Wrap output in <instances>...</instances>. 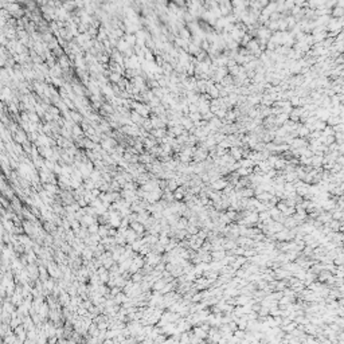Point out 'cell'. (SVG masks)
Returning a JSON list of instances; mask_svg holds the SVG:
<instances>
[{
	"instance_id": "7a4b0ae2",
	"label": "cell",
	"mask_w": 344,
	"mask_h": 344,
	"mask_svg": "<svg viewBox=\"0 0 344 344\" xmlns=\"http://www.w3.org/2000/svg\"><path fill=\"white\" fill-rule=\"evenodd\" d=\"M192 333L195 335L196 337H199V339H204V337L207 336V333L204 332V331H203L202 328H200V327H195V328H194V332H192Z\"/></svg>"
},
{
	"instance_id": "277c9868",
	"label": "cell",
	"mask_w": 344,
	"mask_h": 344,
	"mask_svg": "<svg viewBox=\"0 0 344 344\" xmlns=\"http://www.w3.org/2000/svg\"><path fill=\"white\" fill-rule=\"evenodd\" d=\"M212 257H214V260L215 261H219V260H222L223 257H225V252H223V250H218V252H215L212 254Z\"/></svg>"
},
{
	"instance_id": "3957f363",
	"label": "cell",
	"mask_w": 344,
	"mask_h": 344,
	"mask_svg": "<svg viewBox=\"0 0 344 344\" xmlns=\"http://www.w3.org/2000/svg\"><path fill=\"white\" fill-rule=\"evenodd\" d=\"M245 331H241V329H237V331H234V335L233 336L235 337V339H238V340H245Z\"/></svg>"
},
{
	"instance_id": "6da1fadb",
	"label": "cell",
	"mask_w": 344,
	"mask_h": 344,
	"mask_svg": "<svg viewBox=\"0 0 344 344\" xmlns=\"http://www.w3.org/2000/svg\"><path fill=\"white\" fill-rule=\"evenodd\" d=\"M297 323H289V324H287V325H282V328H281V331H282V332H287V333H290L292 332V331H294L297 328Z\"/></svg>"
},
{
	"instance_id": "5b68a950",
	"label": "cell",
	"mask_w": 344,
	"mask_h": 344,
	"mask_svg": "<svg viewBox=\"0 0 344 344\" xmlns=\"http://www.w3.org/2000/svg\"><path fill=\"white\" fill-rule=\"evenodd\" d=\"M175 183H176L175 180L169 182V188H171V190H175V188H176V184H175Z\"/></svg>"
}]
</instances>
